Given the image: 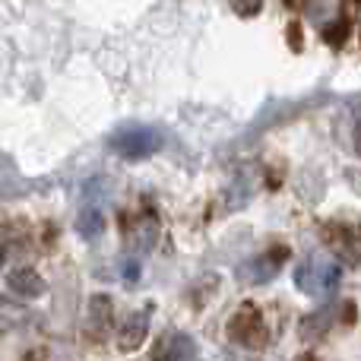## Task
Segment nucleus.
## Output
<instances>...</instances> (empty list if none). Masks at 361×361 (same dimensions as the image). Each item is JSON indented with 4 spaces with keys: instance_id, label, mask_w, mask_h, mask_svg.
Returning <instances> with one entry per match:
<instances>
[{
    "instance_id": "f257e3e1",
    "label": "nucleus",
    "mask_w": 361,
    "mask_h": 361,
    "mask_svg": "<svg viewBox=\"0 0 361 361\" xmlns=\"http://www.w3.org/2000/svg\"><path fill=\"white\" fill-rule=\"evenodd\" d=\"M339 279H343V267L326 254H311L307 260H301L295 267V286L311 298L330 295L339 286Z\"/></svg>"
},
{
    "instance_id": "f03ea898",
    "label": "nucleus",
    "mask_w": 361,
    "mask_h": 361,
    "mask_svg": "<svg viewBox=\"0 0 361 361\" xmlns=\"http://www.w3.org/2000/svg\"><path fill=\"white\" fill-rule=\"evenodd\" d=\"M228 339L241 349L260 352L269 345V326L263 320V314L257 311L254 305H244L235 311V317L228 320Z\"/></svg>"
},
{
    "instance_id": "7ed1b4c3",
    "label": "nucleus",
    "mask_w": 361,
    "mask_h": 361,
    "mask_svg": "<svg viewBox=\"0 0 361 361\" xmlns=\"http://www.w3.org/2000/svg\"><path fill=\"white\" fill-rule=\"evenodd\" d=\"M162 146V137L149 127H127L111 140V149L124 159H146Z\"/></svg>"
},
{
    "instance_id": "20e7f679",
    "label": "nucleus",
    "mask_w": 361,
    "mask_h": 361,
    "mask_svg": "<svg viewBox=\"0 0 361 361\" xmlns=\"http://www.w3.org/2000/svg\"><path fill=\"white\" fill-rule=\"evenodd\" d=\"M286 257H288V250H286V247H276L273 254H260V257H254V260H247L241 269H238V279L247 282V286H263V282L276 279V273L282 269Z\"/></svg>"
},
{
    "instance_id": "39448f33",
    "label": "nucleus",
    "mask_w": 361,
    "mask_h": 361,
    "mask_svg": "<svg viewBox=\"0 0 361 361\" xmlns=\"http://www.w3.org/2000/svg\"><path fill=\"white\" fill-rule=\"evenodd\" d=\"M152 361H197V343L187 333H165Z\"/></svg>"
},
{
    "instance_id": "423d86ee",
    "label": "nucleus",
    "mask_w": 361,
    "mask_h": 361,
    "mask_svg": "<svg viewBox=\"0 0 361 361\" xmlns=\"http://www.w3.org/2000/svg\"><path fill=\"white\" fill-rule=\"evenodd\" d=\"M146 336H149V314H146V311H133L130 317L121 324V330H118L121 352H137L140 345L146 343Z\"/></svg>"
},
{
    "instance_id": "0eeeda50",
    "label": "nucleus",
    "mask_w": 361,
    "mask_h": 361,
    "mask_svg": "<svg viewBox=\"0 0 361 361\" xmlns=\"http://www.w3.org/2000/svg\"><path fill=\"white\" fill-rule=\"evenodd\" d=\"M127 244L137 250H152V244L159 241V222L156 216H149V212H140V216H133L130 222H127Z\"/></svg>"
},
{
    "instance_id": "6e6552de",
    "label": "nucleus",
    "mask_w": 361,
    "mask_h": 361,
    "mask_svg": "<svg viewBox=\"0 0 361 361\" xmlns=\"http://www.w3.org/2000/svg\"><path fill=\"white\" fill-rule=\"evenodd\" d=\"M6 288H10L13 295H19V298H38V295H44L48 286H44V279L35 273V269L19 267L6 276Z\"/></svg>"
},
{
    "instance_id": "1a4fd4ad",
    "label": "nucleus",
    "mask_w": 361,
    "mask_h": 361,
    "mask_svg": "<svg viewBox=\"0 0 361 361\" xmlns=\"http://www.w3.org/2000/svg\"><path fill=\"white\" fill-rule=\"evenodd\" d=\"M111 317H114L111 298H105V295H95V298L89 301V326H92L95 336H105L108 326H111Z\"/></svg>"
},
{
    "instance_id": "9d476101",
    "label": "nucleus",
    "mask_w": 361,
    "mask_h": 361,
    "mask_svg": "<svg viewBox=\"0 0 361 361\" xmlns=\"http://www.w3.org/2000/svg\"><path fill=\"white\" fill-rule=\"evenodd\" d=\"M76 228H80L82 238L102 235V228H105V212H102L99 206H86V209L80 212V222H76Z\"/></svg>"
},
{
    "instance_id": "9b49d317",
    "label": "nucleus",
    "mask_w": 361,
    "mask_h": 361,
    "mask_svg": "<svg viewBox=\"0 0 361 361\" xmlns=\"http://www.w3.org/2000/svg\"><path fill=\"white\" fill-rule=\"evenodd\" d=\"M231 6H235L241 16H254V13H260L263 0H231Z\"/></svg>"
},
{
    "instance_id": "f8f14e48",
    "label": "nucleus",
    "mask_w": 361,
    "mask_h": 361,
    "mask_svg": "<svg viewBox=\"0 0 361 361\" xmlns=\"http://www.w3.org/2000/svg\"><path fill=\"white\" fill-rule=\"evenodd\" d=\"M352 140H355V152L361 156V121H358V127H355V137H352Z\"/></svg>"
},
{
    "instance_id": "ddd939ff",
    "label": "nucleus",
    "mask_w": 361,
    "mask_h": 361,
    "mask_svg": "<svg viewBox=\"0 0 361 361\" xmlns=\"http://www.w3.org/2000/svg\"><path fill=\"white\" fill-rule=\"evenodd\" d=\"M358 19H361V16H358Z\"/></svg>"
}]
</instances>
